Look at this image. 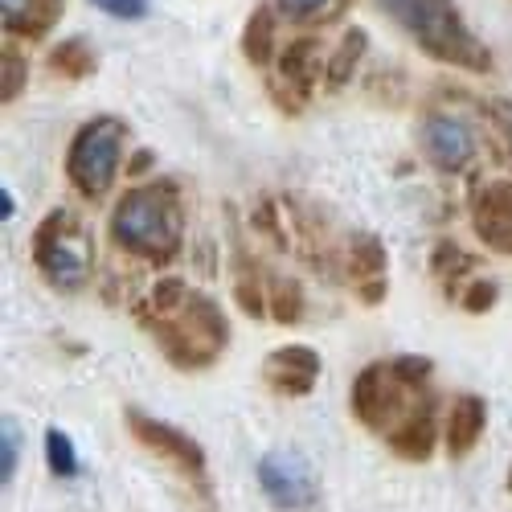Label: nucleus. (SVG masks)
I'll list each match as a JSON object with an SVG mask.
<instances>
[{
	"mask_svg": "<svg viewBox=\"0 0 512 512\" xmlns=\"http://www.w3.org/2000/svg\"><path fill=\"white\" fill-rule=\"evenodd\" d=\"M111 242L144 263H173L185 246V209L173 185L127 189L111 209Z\"/></svg>",
	"mask_w": 512,
	"mask_h": 512,
	"instance_id": "f257e3e1",
	"label": "nucleus"
},
{
	"mask_svg": "<svg viewBox=\"0 0 512 512\" xmlns=\"http://www.w3.org/2000/svg\"><path fill=\"white\" fill-rule=\"evenodd\" d=\"M381 13H390L410 41L431 54L443 66L455 70H472V74H488L492 70V54L484 41L467 29V21L459 17V9L451 0H377Z\"/></svg>",
	"mask_w": 512,
	"mask_h": 512,
	"instance_id": "f03ea898",
	"label": "nucleus"
},
{
	"mask_svg": "<svg viewBox=\"0 0 512 512\" xmlns=\"http://www.w3.org/2000/svg\"><path fill=\"white\" fill-rule=\"evenodd\" d=\"M144 328L156 336L160 353L177 369H209L230 345V324L218 300H209L205 291H189L177 312L152 316L144 320Z\"/></svg>",
	"mask_w": 512,
	"mask_h": 512,
	"instance_id": "7ed1b4c3",
	"label": "nucleus"
},
{
	"mask_svg": "<svg viewBox=\"0 0 512 512\" xmlns=\"http://www.w3.org/2000/svg\"><path fill=\"white\" fill-rule=\"evenodd\" d=\"M33 263L50 287L82 291L95 275V242L70 209H54L33 234Z\"/></svg>",
	"mask_w": 512,
	"mask_h": 512,
	"instance_id": "20e7f679",
	"label": "nucleus"
},
{
	"mask_svg": "<svg viewBox=\"0 0 512 512\" xmlns=\"http://www.w3.org/2000/svg\"><path fill=\"white\" fill-rule=\"evenodd\" d=\"M123 144H127L123 119L99 115L82 123L66 148V181L74 185V193H82L87 201L107 197L123 168Z\"/></svg>",
	"mask_w": 512,
	"mask_h": 512,
	"instance_id": "39448f33",
	"label": "nucleus"
},
{
	"mask_svg": "<svg viewBox=\"0 0 512 512\" xmlns=\"http://www.w3.org/2000/svg\"><path fill=\"white\" fill-rule=\"evenodd\" d=\"M418 398H422V390L410 386V381L394 369V361H373L357 373L349 406H353L361 426H369V431H377V435H390L394 426L414 410Z\"/></svg>",
	"mask_w": 512,
	"mask_h": 512,
	"instance_id": "423d86ee",
	"label": "nucleus"
},
{
	"mask_svg": "<svg viewBox=\"0 0 512 512\" xmlns=\"http://www.w3.org/2000/svg\"><path fill=\"white\" fill-rule=\"evenodd\" d=\"M123 422H127V431H132V439L140 447H148L156 459H164L168 467H177L189 484L209 492V463H205V451H201V443L193 435H185L181 426L160 422V418H152V414H144L136 406L123 414Z\"/></svg>",
	"mask_w": 512,
	"mask_h": 512,
	"instance_id": "0eeeda50",
	"label": "nucleus"
},
{
	"mask_svg": "<svg viewBox=\"0 0 512 512\" xmlns=\"http://www.w3.org/2000/svg\"><path fill=\"white\" fill-rule=\"evenodd\" d=\"M259 488L279 512H304L316 504V472L295 451H267L259 459Z\"/></svg>",
	"mask_w": 512,
	"mask_h": 512,
	"instance_id": "6e6552de",
	"label": "nucleus"
},
{
	"mask_svg": "<svg viewBox=\"0 0 512 512\" xmlns=\"http://www.w3.org/2000/svg\"><path fill=\"white\" fill-rule=\"evenodd\" d=\"M422 148L443 173H463L476 160V136L459 115L451 111H426L422 115Z\"/></svg>",
	"mask_w": 512,
	"mask_h": 512,
	"instance_id": "1a4fd4ad",
	"label": "nucleus"
},
{
	"mask_svg": "<svg viewBox=\"0 0 512 512\" xmlns=\"http://www.w3.org/2000/svg\"><path fill=\"white\" fill-rule=\"evenodd\" d=\"M472 230L488 250L512 259V181H488L472 197Z\"/></svg>",
	"mask_w": 512,
	"mask_h": 512,
	"instance_id": "9d476101",
	"label": "nucleus"
},
{
	"mask_svg": "<svg viewBox=\"0 0 512 512\" xmlns=\"http://www.w3.org/2000/svg\"><path fill=\"white\" fill-rule=\"evenodd\" d=\"M263 381L279 398H308L320 381V357L308 345H283L263 361Z\"/></svg>",
	"mask_w": 512,
	"mask_h": 512,
	"instance_id": "9b49d317",
	"label": "nucleus"
},
{
	"mask_svg": "<svg viewBox=\"0 0 512 512\" xmlns=\"http://www.w3.org/2000/svg\"><path fill=\"white\" fill-rule=\"evenodd\" d=\"M324 66H328V58H324V46L316 33L291 37L279 50V82L291 95H300V103L316 95V87L324 82Z\"/></svg>",
	"mask_w": 512,
	"mask_h": 512,
	"instance_id": "f8f14e48",
	"label": "nucleus"
},
{
	"mask_svg": "<svg viewBox=\"0 0 512 512\" xmlns=\"http://www.w3.org/2000/svg\"><path fill=\"white\" fill-rule=\"evenodd\" d=\"M390 451L398 459H410V463H422L435 455V443H439V418H435V398L422 394L414 402V410L394 426V431L386 435Z\"/></svg>",
	"mask_w": 512,
	"mask_h": 512,
	"instance_id": "ddd939ff",
	"label": "nucleus"
},
{
	"mask_svg": "<svg viewBox=\"0 0 512 512\" xmlns=\"http://www.w3.org/2000/svg\"><path fill=\"white\" fill-rule=\"evenodd\" d=\"M488 431V402L480 394H459L447 410V426H443V443L451 459H467Z\"/></svg>",
	"mask_w": 512,
	"mask_h": 512,
	"instance_id": "4468645a",
	"label": "nucleus"
},
{
	"mask_svg": "<svg viewBox=\"0 0 512 512\" xmlns=\"http://www.w3.org/2000/svg\"><path fill=\"white\" fill-rule=\"evenodd\" d=\"M0 17L13 37H46L58 17H62V0H0Z\"/></svg>",
	"mask_w": 512,
	"mask_h": 512,
	"instance_id": "2eb2a0df",
	"label": "nucleus"
},
{
	"mask_svg": "<svg viewBox=\"0 0 512 512\" xmlns=\"http://www.w3.org/2000/svg\"><path fill=\"white\" fill-rule=\"evenodd\" d=\"M365 50H369V33L365 29H349L345 37H340V46L328 54L324 87L328 91H345L353 82V74H357V66H361V58H365Z\"/></svg>",
	"mask_w": 512,
	"mask_h": 512,
	"instance_id": "dca6fc26",
	"label": "nucleus"
},
{
	"mask_svg": "<svg viewBox=\"0 0 512 512\" xmlns=\"http://www.w3.org/2000/svg\"><path fill=\"white\" fill-rule=\"evenodd\" d=\"M242 54H246V62H254V66H271V62H275V13H271L267 5H259V9L246 17Z\"/></svg>",
	"mask_w": 512,
	"mask_h": 512,
	"instance_id": "f3484780",
	"label": "nucleus"
},
{
	"mask_svg": "<svg viewBox=\"0 0 512 512\" xmlns=\"http://www.w3.org/2000/svg\"><path fill=\"white\" fill-rule=\"evenodd\" d=\"M95 66H99V58H95V50H91L82 37H66L62 46L50 50V70H54L58 78L82 82V78H91V74H95Z\"/></svg>",
	"mask_w": 512,
	"mask_h": 512,
	"instance_id": "a211bd4d",
	"label": "nucleus"
},
{
	"mask_svg": "<svg viewBox=\"0 0 512 512\" xmlns=\"http://www.w3.org/2000/svg\"><path fill=\"white\" fill-rule=\"evenodd\" d=\"M267 300H271V320L275 324H300L304 316V291L295 279H283V275H271L267 279Z\"/></svg>",
	"mask_w": 512,
	"mask_h": 512,
	"instance_id": "6ab92c4d",
	"label": "nucleus"
},
{
	"mask_svg": "<svg viewBox=\"0 0 512 512\" xmlns=\"http://www.w3.org/2000/svg\"><path fill=\"white\" fill-rule=\"evenodd\" d=\"M234 300L246 316H271V300H267V283L259 279V271H254L246 259L238 263V275H234Z\"/></svg>",
	"mask_w": 512,
	"mask_h": 512,
	"instance_id": "aec40b11",
	"label": "nucleus"
},
{
	"mask_svg": "<svg viewBox=\"0 0 512 512\" xmlns=\"http://www.w3.org/2000/svg\"><path fill=\"white\" fill-rule=\"evenodd\" d=\"M275 9L295 25H324L345 9V0H275Z\"/></svg>",
	"mask_w": 512,
	"mask_h": 512,
	"instance_id": "412c9836",
	"label": "nucleus"
},
{
	"mask_svg": "<svg viewBox=\"0 0 512 512\" xmlns=\"http://www.w3.org/2000/svg\"><path fill=\"white\" fill-rule=\"evenodd\" d=\"M472 263H476L472 254H463L455 242H439L435 254H431V271L443 287H455V279H463L467 271H472Z\"/></svg>",
	"mask_w": 512,
	"mask_h": 512,
	"instance_id": "4be33fe9",
	"label": "nucleus"
},
{
	"mask_svg": "<svg viewBox=\"0 0 512 512\" xmlns=\"http://www.w3.org/2000/svg\"><path fill=\"white\" fill-rule=\"evenodd\" d=\"M46 463H50V472L62 476V480L78 476V451H74L70 435L58 431V426H50V431H46Z\"/></svg>",
	"mask_w": 512,
	"mask_h": 512,
	"instance_id": "5701e85b",
	"label": "nucleus"
},
{
	"mask_svg": "<svg viewBox=\"0 0 512 512\" xmlns=\"http://www.w3.org/2000/svg\"><path fill=\"white\" fill-rule=\"evenodd\" d=\"M17 459H21V435H17V422L5 418L0 422V484H13L17 476Z\"/></svg>",
	"mask_w": 512,
	"mask_h": 512,
	"instance_id": "b1692460",
	"label": "nucleus"
},
{
	"mask_svg": "<svg viewBox=\"0 0 512 512\" xmlns=\"http://www.w3.org/2000/svg\"><path fill=\"white\" fill-rule=\"evenodd\" d=\"M0 58H5V62H0V70H5V87H0V91H5V103H17V95L25 91V82H29V62L13 46L0 50Z\"/></svg>",
	"mask_w": 512,
	"mask_h": 512,
	"instance_id": "393cba45",
	"label": "nucleus"
},
{
	"mask_svg": "<svg viewBox=\"0 0 512 512\" xmlns=\"http://www.w3.org/2000/svg\"><path fill=\"white\" fill-rule=\"evenodd\" d=\"M492 304H496V283H472L467 291H459V308L472 316L492 312Z\"/></svg>",
	"mask_w": 512,
	"mask_h": 512,
	"instance_id": "a878e982",
	"label": "nucleus"
},
{
	"mask_svg": "<svg viewBox=\"0 0 512 512\" xmlns=\"http://www.w3.org/2000/svg\"><path fill=\"white\" fill-rule=\"evenodd\" d=\"M91 5L103 9L115 21H140V17H148V0H91Z\"/></svg>",
	"mask_w": 512,
	"mask_h": 512,
	"instance_id": "bb28decb",
	"label": "nucleus"
},
{
	"mask_svg": "<svg viewBox=\"0 0 512 512\" xmlns=\"http://www.w3.org/2000/svg\"><path fill=\"white\" fill-rule=\"evenodd\" d=\"M0 213H5V222H13V213H17V205H13V193H9V189H0Z\"/></svg>",
	"mask_w": 512,
	"mask_h": 512,
	"instance_id": "cd10ccee",
	"label": "nucleus"
},
{
	"mask_svg": "<svg viewBox=\"0 0 512 512\" xmlns=\"http://www.w3.org/2000/svg\"><path fill=\"white\" fill-rule=\"evenodd\" d=\"M148 164H152V156H148V152H136V160H132V173H144Z\"/></svg>",
	"mask_w": 512,
	"mask_h": 512,
	"instance_id": "c85d7f7f",
	"label": "nucleus"
},
{
	"mask_svg": "<svg viewBox=\"0 0 512 512\" xmlns=\"http://www.w3.org/2000/svg\"><path fill=\"white\" fill-rule=\"evenodd\" d=\"M508 492H512V472H508Z\"/></svg>",
	"mask_w": 512,
	"mask_h": 512,
	"instance_id": "c756f323",
	"label": "nucleus"
}]
</instances>
